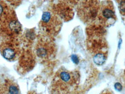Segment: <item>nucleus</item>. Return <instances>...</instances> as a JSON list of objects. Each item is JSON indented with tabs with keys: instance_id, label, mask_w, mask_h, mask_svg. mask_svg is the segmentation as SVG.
Segmentation results:
<instances>
[{
	"instance_id": "nucleus-10",
	"label": "nucleus",
	"mask_w": 125,
	"mask_h": 94,
	"mask_svg": "<svg viewBox=\"0 0 125 94\" xmlns=\"http://www.w3.org/2000/svg\"><path fill=\"white\" fill-rule=\"evenodd\" d=\"M11 11H9L8 7L5 3L0 2V21H3L10 13Z\"/></svg>"
},
{
	"instance_id": "nucleus-3",
	"label": "nucleus",
	"mask_w": 125,
	"mask_h": 94,
	"mask_svg": "<svg viewBox=\"0 0 125 94\" xmlns=\"http://www.w3.org/2000/svg\"><path fill=\"white\" fill-rule=\"evenodd\" d=\"M100 7L97 1H83L78 7V15L83 21L90 23L97 17Z\"/></svg>"
},
{
	"instance_id": "nucleus-11",
	"label": "nucleus",
	"mask_w": 125,
	"mask_h": 94,
	"mask_svg": "<svg viewBox=\"0 0 125 94\" xmlns=\"http://www.w3.org/2000/svg\"><path fill=\"white\" fill-rule=\"evenodd\" d=\"M107 58L106 53L98 52L96 53L94 57V61L98 65H101L104 63Z\"/></svg>"
},
{
	"instance_id": "nucleus-8",
	"label": "nucleus",
	"mask_w": 125,
	"mask_h": 94,
	"mask_svg": "<svg viewBox=\"0 0 125 94\" xmlns=\"http://www.w3.org/2000/svg\"><path fill=\"white\" fill-rule=\"evenodd\" d=\"M56 12H54L57 14L61 19L65 20H69L73 18L74 13L71 8L65 5H58L56 9Z\"/></svg>"
},
{
	"instance_id": "nucleus-4",
	"label": "nucleus",
	"mask_w": 125,
	"mask_h": 94,
	"mask_svg": "<svg viewBox=\"0 0 125 94\" xmlns=\"http://www.w3.org/2000/svg\"><path fill=\"white\" fill-rule=\"evenodd\" d=\"M97 18L100 23L104 27H109L116 21L115 9L111 2L104 3L100 6Z\"/></svg>"
},
{
	"instance_id": "nucleus-6",
	"label": "nucleus",
	"mask_w": 125,
	"mask_h": 94,
	"mask_svg": "<svg viewBox=\"0 0 125 94\" xmlns=\"http://www.w3.org/2000/svg\"><path fill=\"white\" fill-rule=\"evenodd\" d=\"M2 26L4 32L12 37H17L21 31V24L13 11H11L2 22Z\"/></svg>"
},
{
	"instance_id": "nucleus-7",
	"label": "nucleus",
	"mask_w": 125,
	"mask_h": 94,
	"mask_svg": "<svg viewBox=\"0 0 125 94\" xmlns=\"http://www.w3.org/2000/svg\"><path fill=\"white\" fill-rule=\"evenodd\" d=\"M76 78V76L74 72L65 69H61L56 73L54 77V81L61 87H66L74 83Z\"/></svg>"
},
{
	"instance_id": "nucleus-9",
	"label": "nucleus",
	"mask_w": 125,
	"mask_h": 94,
	"mask_svg": "<svg viewBox=\"0 0 125 94\" xmlns=\"http://www.w3.org/2000/svg\"><path fill=\"white\" fill-rule=\"evenodd\" d=\"M0 94H21L18 85L13 81H8L2 86Z\"/></svg>"
},
{
	"instance_id": "nucleus-1",
	"label": "nucleus",
	"mask_w": 125,
	"mask_h": 94,
	"mask_svg": "<svg viewBox=\"0 0 125 94\" xmlns=\"http://www.w3.org/2000/svg\"><path fill=\"white\" fill-rule=\"evenodd\" d=\"M62 20L54 12L47 11L42 16L40 23L41 29L45 35L53 37L58 34L62 26Z\"/></svg>"
},
{
	"instance_id": "nucleus-13",
	"label": "nucleus",
	"mask_w": 125,
	"mask_h": 94,
	"mask_svg": "<svg viewBox=\"0 0 125 94\" xmlns=\"http://www.w3.org/2000/svg\"><path fill=\"white\" fill-rule=\"evenodd\" d=\"M101 94H112L111 91H109L107 90V91H105L103 92Z\"/></svg>"
},
{
	"instance_id": "nucleus-5",
	"label": "nucleus",
	"mask_w": 125,
	"mask_h": 94,
	"mask_svg": "<svg viewBox=\"0 0 125 94\" xmlns=\"http://www.w3.org/2000/svg\"><path fill=\"white\" fill-rule=\"evenodd\" d=\"M0 52L4 58L9 61H15L20 56V45L15 40L5 41L0 45Z\"/></svg>"
},
{
	"instance_id": "nucleus-12",
	"label": "nucleus",
	"mask_w": 125,
	"mask_h": 94,
	"mask_svg": "<svg viewBox=\"0 0 125 94\" xmlns=\"http://www.w3.org/2000/svg\"><path fill=\"white\" fill-rule=\"evenodd\" d=\"M115 88L116 90H117L118 91H121L122 90V85L119 83H117L115 84Z\"/></svg>"
},
{
	"instance_id": "nucleus-14",
	"label": "nucleus",
	"mask_w": 125,
	"mask_h": 94,
	"mask_svg": "<svg viewBox=\"0 0 125 94\" xmlns=\"http://www.w3.org/2000/svg\"></svg>"
},
{
	"instance_id": "nucleus-2",
	"label": "nucleus",
	"mask_w": 125,
	"mask_h": 94,
	"mask_svg": "<svg viewBox=\"0 0 125 94\" xmlns=\"http://www.w3.org/2000/svg\"><path fill=\"white\" fill-rule=\"evenodd\" d=\"M35 50L39 58L46 60L54 56L56 50V45L51 37L44 35L38 38Z\"/></svg>"
}]
</instances>
